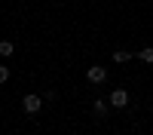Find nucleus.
Segmentation results:
<instances>
[{"mask_svg":"<svg viewBox=\"0 0 153 135\" xmlns=\"http://www.w3.org/2000/svg\"><path fill=\"white\" fill-rule=\"evenodd\" d=\"M86 80L98 86V83H104V80H107V71H104V68H101V65H92V68H89V71H86Z\"/></svg>","mask_w":153,"mask_h":135,"instance_id":"nucleus-3","label":"nucleus"},{"mask_svg":"<svg viewBox=\"0 0 153 135\" xmlns=\"http://www.w3.org/2000/svg\"><path fill=\"white\" fill-rule=\"evenodd\" d=\"M92 107H95V114H98V117H104L107 110H110V98H95Z\"/></svg>","mask_w":153,"mask_h":135,"instance_id":"nucleus-4","label":"nucleus"},{"mask_svg":"<svg viewBox=\"0 0 153 135\" xmlns=\"http://www.w3.org/2000/svg\"><path fill=\"white\" fill-rule=\"evenodd\" d=\"M22 107H25V114H40L43 98H40V95H25V98H22Z\"/></svg>","mask_w":153,"mask_h":135,"instance_id":"nucleus-1","label":"nucleus"},{"mask_svg":"<svg viewBox=\"0 0 153 135\" xmlns=\"http://www.w3.org/2000/svg\"><path fill=\"white\" fill-rule=\"evenodd\" d=\"M6 80H9V68H6V65H0V86H3Z\"/></svg>","mask_w":153,"mask_h":135,"instance_id":"nucleus-8","label":"nucleus"},{"mask_svg":"<svg viewBox=\"0 0 153 135\" xmlns=\"http://www.w3.org/2000/svg\"><path fill=\"white\" fill-rule=\"evenodd\" d=\"M129 58H132V52H126V49H117V52H113V61H117V65H126Z\"/></svg>","mask_w":153,"mask_h":135,"instance_id":"nucleus-5","label":"nucleus"},{"mask_svg":"<svg viewBox=\"0 0 153 135\" xmlns=\"http://www.w3.org/2000/svg\"><path fill=\"white\" fill-rule=\"evenodd\" d=\"M138 58H141V61H147V65H153V46H144L141 52H138Z\"/></svg>","mask_w":153,"mask_h":135,"instance_id":"nucleus-6","label":"nucleus"},{"mask_svg":"<svg viewBox=\"0 0 153 135\" xmlns=\"http://www.w3.org/2000/svg\"><path fill=\"white\" fill-rule=\"evenodd\" d=\"M0 55H12V40H0Z\"/></svg>","mask_w":153,"mask_h":135,"instance_id":"nucleus-7","label":"nucleus"},{"mask_svg":"<svg viewBox=\"0 0 153 135\" xmlns=\"http://www.w3.org/2000/svg\"><path fill=\"white\" fill-rule=\"evenodd\" d=\"M110 107H117V110L129 107V92H126V89H113L110 92Z\"/></svg>","mask_w":153,"mask_h":135,"instance_id":"nucleus-2","label":"nucleus"}]
</instances>
